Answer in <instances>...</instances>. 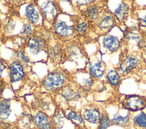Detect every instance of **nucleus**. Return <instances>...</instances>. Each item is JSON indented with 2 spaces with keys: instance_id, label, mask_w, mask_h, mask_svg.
<instances>
[{
  "instance_id": "obj_18",
  "label": "nucleus",
  "mask_w": 146,
  "mask_h": 129,
  "mask_svg": "<svg viewBox=\"0 0 146 129\" xmlns=\"http://www.w3.org/2000/svg\"><path fill=\"white\" fill-rule=\"evenodd\" d=\"M111 121L108 116L106 114H103L101 115L98 129H107L111 125Z\"/></svg>"
},
{
  "instance_id": "obj_23",
  "label": "nucleus",
  "mask_w": 146,
  "mask_h": 129,
  "mask_svg": "<svg viewBox=\"0 0 146 129\" xmlns=\"http://www.w3.org/2000/svg\"><path fill=\"white\" fill-rule=\"evenodd\" d=\"M87 30V25L85 23H80L77 27V30L80 33H84Z\"/></svg>"
},
{
  "instance_id": "obj_1",
  "label": "nucleus",
  "mask_w": 146,
  "mask_h": 129,
  "mask_svg": "<svg viewBox=\"0 0 146 129\" xmlns=\"http://www.w3.org/2000/svg\"><path fill=\"white\" fill-rule=\"evenodd\" d=\"M64 82V76L59 72L48 74L42 81L43 86L47 90H55L61 88Z\"/></svg>"
},
{
  "instance_id": "obj_17",
  "label": "nucleus",
  "mask_w": 146,
  "mask_h": 129,
  "mask_svg": "<svg viewBox=\"0 0 146 129\" xmlns=\"http://www.w3.org/2000/svg\"><path fill=\"white\" fill-rule=\"evenodd\" d=\"M107 78L110 84L113 86H116L120 82V76L117 72L114 70L108 71L107 74Z\"/></svg>"
},
{
  "instance_id": "obj_20",
  "label": "nucleus",
  "mask_w": 146,
  "mask_h": 129,
  "mask_svg": "<svg viewBox=\"0 0 146 129\" xmlns=\"http://www.w3.org/2000/svg\"><path fill=\"white\" fill-rule=\"evenodd\" d=\"M68 118L69 119L77 122L79 123H82L83 122V118L82 117L80 114L74 111H70L68 114Z\"/></svg>"
},
{
  "instance_id": "obj_7",
  "label": "nucleus",
  "mask_w": 146,
  "mask_h": 129,
  "mask_svg": "<svg viewBox=\"0 0 146 129\" xmlns=\"http://www.w3.org/2000/svg\"><path fill=\"white\" fill-rule=\"evenodd\" d=\"M139 62L138 59L136 57L128 56L125 58L120 65L119 70L123 73H127L134 69L137 65Z\"/></svg>"
},
{
  "instance_id": "obj_2",
  "label": "nucleus",
  "mask_w": 146,
  "mask_h": 129,
  "mask_svg": "<svg viewBox=\"0 0 146 129\" xmlns=\"http://www.w3.org/2000/svg\"><path fill=\"white\" fill-rule=\"evenodd\" d=\"M124 107L131 111H137L146 107V99L141 96L132 95L127 96L123 101Z\"/></svg>"
},
{
  "instance_id": "obj_13",
  "label": "nucleus",
  "mask_w": 146,
  "mask_h": 129,
  "mask_svg": "<svg viewBox=\"0 0 146 129\" xmlns=\"http://www.w3.org/2000/svg\"><path fill=\"white\" fill-rule=\"evenodd\" d=\"M111 123L113 124L119 126L121 127L127 126L130 121V118L129 115H127L125 116H122L121 115L116 114L113 118L111 119Z\"/></svg>"
},
{
  "instance_id": "obj_11",
  "label": "nucleus",
  "mask_w": 146,
  "mask_h": 129,
  "mask_svg": "<svg viewBox=\"0 0 146 129\" xmlns=\"http://www.w3.org/2000/svg\"><path fill=\"white\" fill-rule=\"evenodd\" d=\"M90 71L94 77L96 78L101 77L104 73V67L102 63L99 61L91 63Z\"/></svg>"
},
{
  "instance_id": "obj_25",
  "label": "nucleus",
  "mask_w": 146,
  "mask_h": 129,
  "mask_svg": "<svg viewBox=\"0 0 146 129\" xmlns=\"http://www.w3.org/2000/svg\"><path fill=\"white\" fill-rule=\"evenodd\" d=\"M17 56L18 57H19L21 60H23L25 62H27L29 61V58L27 56H26L22 52H19V53H17Z\"/></svg>"
},
{
  "instance_id": "obj_24",
  "label": "nucleus",
  "mask_w": 146,
  "mask_h": 129,
  "mask_svg": "<svg viewBox=\"0 0 146 129\" xmlns=\"http://www.w3.org/2000/svg\"><path fill=\"white\" fill-rule=\"evenodd\" d=\"M31 26L29 24H26L23 27V28L22 29V33L23 34H28L31 32Z\"/></svg>"
},
{
  "instance_id": "obj_14",
  "label": "nucleus",
  "mask_w": 146,
  "mask_h": 129,
  "mask_svg": "<svg viewBox=\"0 0 146 129\" xmlns=\"http://www.w3.org/2000/svg\"><path fill=\"white\" fill-rule=\"evenodd\" d=\"M134 125L140 129H146V113L140 112L133 118Z\"/></svg>"
},
{
  "instance_id": "obj_21",
  "label": "nucleus",
  "mask_w": 146,
  "mask_h": 129,
  "mask_svg": "<svg viewBox=\"0 0 146 129\" xmlns=\"http://www.w3.org/2000/svg\"><path fill=\"white\" fill-rule=\"evenodd\" d=\"M87 14L90 18L92 19H96L99 15L98 9L95 6L90 7L87 10Z\"/></svg>"
},
{
  "instance_id": "obj_16",
  "label": "nucleus",
  "mask_w": 146,
  "mask_h": 129,
  "mask_svg": "<svg viewBox=\"0 0 146 129\" xmlns=\"http://www.w3.org/2000/svg\"><path fill=\"white\" fill-rule=\"evenodd\" d=\"M128 11H129L128 6L125 3H122L116 9L115 14L119 19L123 20L127 16Z\"/></svg>"
},
{
  "instance_id": "obj_10",
  "label": "nucleus",
  "mask_w": 146,
  "mask_h": 129,
  "mask_svg": "<svg viewBox=\"0 0 146 129\" xmlns=\"http://www.w3.org/2000/svg\"><path fill=\"white\" fill-rule=\"evenodd\" d=\"M27 44L30 48V52L33 55L38 53L42 50L43 46L42 41L35 38H30L28 40Z\"/></svg>"
},
{
  "instance_id": "obj_5",
  "label": "nucleus",
  "mask_w": 146,
  "mask_h": 129,
  "mask_svg": "<svg viewBox=\"0 0 146 129\" xmlns=\"http://www.w3.org/2000/svg\"><path fill=\"white\" fill-rule=\"evenodd\" d=\"M42 10L45 18L48 21L54 20L57 13L55 5L52 1L44 3L42 6Z\"/></svg>"
},
{
  "instance_id": "obj_27",
  "label": "nucleus",
  "mask_w": 146,
  "mask_h": 129,
  "mask_svg": "<svg viewBox=\"0 0 146 129\" xmlns=\"http://www.w3.org/2000/svg\"><path fill=\"white\" fill-rule=\"evenodd\" d=\"M3 69H4V66H3V65L0 62V77L1 76V74H2V73L3 70Z\"/></svg>"
},
{
  "instance_id": "obj_22",
  "label": "nucleus",
  "mask_w": 146,
  "mask_h": 129,
  "mask_svg": "<svg viewBox=\"0 0 146 129\" xmlns=\"http://www.w3.org/2000/svg\"><path fill=\"white\" fill-rule=\"evenodd\" d=\"M62 95L68 99H71L76 97V94L69 89H65L63 90L62 92Z\"/></svg>"
},
{
  "instance_id": "obj_6",
  "label": "nucleus",
  "mask_w": 146,
  "mask_h": 129,
  "mask_svg": "<svg viewBox=\"0 0 146 129\" xmlns=\"http://www.w3.org/2000/svg\"><path fill=\"white\" fill-rule=\"evenodd\" d=\"M35 124L40 129H51L47 116L42 111H38L34 117Z\"/></svg>"
},
{
  "instance_id": "obj_9",
  "label": "nucleus",
  "mask_w": 146,
  "mask_h": 129,
  "mask_svg": "<svg viewBox=\"0 0 146 129\" xmlns=\"http://www.w3.org/2000/svg\"><path fill=\"white\" fill-rule=\"evenodd\" d=\"M55 31L56 34L62 36H68L72 33L73 29L65 22L60 21L55 24Z\"/></svg>"
},
{
  "instance_id": "obj_19",
  "label": "nucleus",
  "mask_w": 146,
  "mask_h": 129,
  "mask_svg": "<svg viewBox=\"0 0 146 129\" xmlns=\"http://www.w3.org/2000/svg\"><path fill=\"white\" fill-rule=\"evenodd\" d=\"M113 19L111 16H106L103 18L98 23V26L102 28L106 29L112 26Z\"/></svg>"
},
{
  "instance_id": "obj_26",
  "label": "nucleus",
  "mask_w": 146,
  "mask_h": 129,
  "mask_svg": "<svg viewBox=\"0 0 146 129\" xmlns=\"http://www.w3.org/2000/svg\"><path fill=\"white\" fill-rule=\"evenodd\" d=\"M76 2L80 5H86L88 3H90L91 2H93L94 1H77Z\"/></svg>"
},
{
  "instance_id": "obj_4",
  "label": "nucleus",
  "mask_w": 146,
  "mask_h": 129,
  "mask_svg": "<svg viewBox=\"0 0 146 129\" xmlns=\"http://www.w3.org/2000/svg\"><path fill=\"white\" fill-rule=\"evenodd\" d=\"M83 116L86 120L92 124L99 123L101 118L99 110L95 107L86 110L83 113Z\"/></svg>"
},
{
  "instance_id": "obj_28",
  "label": "nucleus",
  "mask_w": 146,
  "mask_h": 129,
  "mask_svg": "<svg viewBox=\"0 0 146 129\" xmlns=\"http://www.w3.org/2000/svg\"><path fill=\"white\" fill-rule=\"evenodd\" d=\"M141 22L143 24H144V25H146V15L141 19Z\"/></svg>"
},
{
  "instance_id": "obj_3",
  "label": "nucleus",
  "mask_w": 146,
  "mask_h": 129,
  "mask_svg": "<svg viewBox=\"0 0 146 129\" xmlns=\"http://www.w3.org/2000/svg\"><path fill=\"white\" fill-rule=\"evenodd\" d=\"M10 77L11 82H17L21 80L23 76L24 72L21 65L17 62H13L9 65Z\"/></svg>"
},
{
  "instance_id": "obj_12",
  "label": "nucleus",
  "mask_w": 146,
  "mask_h": 129,
  "mask_svg": "<svg viewBox=\"0 0 146 129\" xmlns=\"http://www.w3.org/2000/svg\"><path fill=\"white\" fill-rule=\"evenodd\" d=\"M11 113L10 101L8 99H3L0 102V119H6Z\"/></svg>"
},
{
  "instance_id": "obj_15",
  "label": "nucleus",
  "mask_w": 146,
  "mask_h": 129,
  "mask_svg": "<svg viewBox=\"0 0 146 129\" xmlns=\"http://www.w3.org/2000/svg\"><path fill=\"white\" fill-rule=\"evenodd\" d=\"M26 15L29 19L33 23H36L39 19V16L32 5H29L26 8Z\"/></svg>"
},
{
  "instance_id": "obj_8",
  "label": "nucleus",
  "mask_w": 146,
  "mask_h": 129,
  "mask_svg": "<svg viewBox=\"0 0 146 129\" xmlns=\"http://www.w3.org/2000/svg\"><path fill=\"white\" fill-rule=\"evenodd\" d=\"M104 47L111 51H115L119 48V39L112 35H107L103 39Z\"/></svg>"
}]
</instances>
